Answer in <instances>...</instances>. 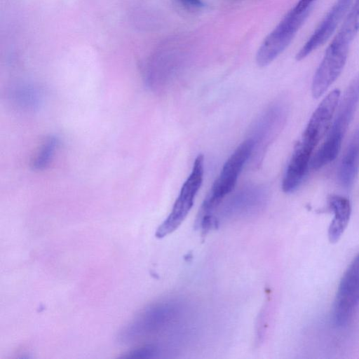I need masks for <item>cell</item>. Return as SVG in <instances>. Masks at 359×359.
I'll return each instance as SVG.
<instances>
[{
  "instance_id": "1",
  "label": "cell",
  "mask_w": 359,
  "mask_h": 359,
  "mask_svg": "<svg viewBox=\"0 0 359 359\" xmlns=\"http://www.w3.org/2000/svg\"><path fill=\"white\" fill-rule=\"evenodd\" d=\"M359 103V73L346 88L339 101L336 115L320 147L313 155L310 167L318 170L333 161L337 156L346 132Z\"/></svg>"
},
{
  "instance_id": "2",
  "label": "cell",
  "mask_w": 359,
  "mask_h": 359,
  "mask_svg": "<svg viewBox=\"0 0 359 359\" xmlns=\"http://www.w3.org/2000/svg\"><path fill=\"white\" fill-rule=\"evenodd\" d=\"M253 148V140L249 137L237 147L224 164L201 205L198 217L213 215L222 199L233 190L244 165L252 156Z\"/></svg>"
},
{
  "instance_id": "3",
  "label": "cell",
  "mask_w": 359,
  "mask_h": 359,
  "mask_svg": "<svg viewBox=\"0 0 359 359\" xmlns=\"http://www.w3.org/2000/svg\"><path fill=\"white\" fill-rule=\"evenodd\" d=\"M204 174V157L198 155L190 175L184 182L172 209L156 232L157 238H163L175 231L191 210L194 198L202 184Z\"/></svg>"
},
{
  "instance_id": "4",
  "label": "cell",
  "mask_w": 359,
  "mask_h": 359,
  "mask_svg": "<svg viewBox=\"0 0 359 359\" xmlns=\"http://www.w3.org/2000/svg\"><path fill=\"white\" fill-rule=\"evenodd\" d=\"M310 11L299 12L293 7L287 13L259 48L256 60L259 67L270 64L287 48L307 18Z\"/></svg>"
},
{
  "instance_id": "5",
  "label": "cell",
  "mask_w": 359,
  "mask_h": 359,
  "mask_svg": "<svg viewBox=\"0 0 359 359\" xmlns=\"http://www.w3.org/2000/svg\"><path fill=\"white\" fill-rule=\"evenodd\" d=\"M359 304V253L344 273L334 299L332 319L338 327L347 325Z\"/></svg>"
},
{
  "instance_id": "6",
  "label": "cell",
  "mask_w": 359,
  "mask_h": 359,
  "mask_svg": "<svg viewBox=\"0 0 359 359\" xmlns=\"http://www.w3.org/2000/svg\"><path fill=\"white\" fill-rule=\"evenodd\" d=\"M339 97V90L334 89L323 99L311 115L297 147L313 155L320 141L329 131Z\"/></svg>"
},
{
  "instance_id": "7",
  "label": "cell",
  "mask_w": 359,
  "mask_h": 359,
  "mask_svg": "<svg viewBox=\"0 0 359 359\" xmlns=\"http://www.w3.org/2000/svg\"><path fill=\"white\" fill-rule=\"evenodd\" d=\"M178 312V306L172 302H165L146 309L122 332V341H129L154 333L165 326Z\"/></svg>"
},
{
  "instance_id": "8",
  "label": "cell",
  "mask_w": 359,
  "mask_h": 359,
  "mask_svg": "<svg viewBox=\"0 0 359 359\" xmlns=\"http://www.w3.org/2000/svg\"><path fill=\"white\" fill-rule=\"evenodd\" d=\"M288 109L284 102L273 104L257 118L249 138L254 142L252 156L256 153L257 158L281 132L287 117Z\"/></svg>"
},
{
  "instance_id": "9",
  "label": "cell",
  "mask_w": 359,
  "mask_h": 359,
  "mask_svg": "<svg viewBox=\"0 0 359 359\" xmlns=\"http://www.w3.org/2000/svg\"><path fill=\"white\" fill-rule=\"evenodd\" d=\"M350 46L331 41L313 76L311 93L321 97L341 74L348 58Z\"/></svg>"
},
{
  "instance_id": "10",
  "label": "cell",
  "mask_w": 359,
  "mask_h": 359,
  "mask_svg": "<svg viewBox=\"0 0 359 359\" xmlns=\"http://www.w3.org/2000/svg\"><path fill=\"white\" fill-rule=\"evenodd\" d=\"M267 192L260 186H248L236 193L224 205L221 215L226 218L249 217L266 205Z\"/></svg>"
},
{
  "instance_id": "11",
  "label": "cell",
  "mask_w": 359,
  "mask_h": 359,
  "mask_svg": "<svg viewBox=\"0 0 359 359\" xmlns=\"http://www.w3.org/2000/svg\"><path fill=\"white\" fill-rule=\"evenodd\" d=\"M352 1L353 0H337L311 37L297 53V60L304 59L330 38L339 24L345 18Z\"/></svg>"
},
{
  "instance_id": "12",
  "label": "cell",
  "mask_w": 359,
  "mask_h": 359,
  "mask_svg": "<svg viewBox=\"0 0 359 359\" xmlns=\"http://www.w3.org/2000/svg\"><path fill=\"white\" fill-rule=\"evenodd\" d=\"M359 172V126L351 137L338 169V180L344 189H350Z\"/></svg>"
},
{
  "instance_id": "13",
  "label": "cell",
  "mask_w": 359,
  "mask_h": 359,
  "mask_svg": "<svg viewBox=\"0 0 359 359\" xmlns=\"http://www.w3.org/2000/svg\"><path fill=\"white\" fill-rule=\"evenodd\" d=\"M328 205L334 214L328 229V238L331 243H336L348 224L351 206L347 198L339 195L331 196L328 199Z\"/></svg>"
},
{
  "instance_id": "14",
  "label": "cell",
  "mask_w": 359,
  "mask_h": 359,
  "mask_svg": "<svg viewBox=\"0 0 359 359\" xmlns=\"http://www.w3.org/2000/svg\"><path fill=\"white\" fill-rule=\"evenodd\" d=\"M359 32V0H355L332 41L351 46Z\"/></svg>"
},
{
  "instance_id": "15",
  "label": "cell",
  "mask_w": 359,
  "mask_h": 359,
  "mask_svg": "<svg viewBox=\"0 0 359 359\" xmlns=\"http://www.w3.org/2000/svg\"><path fill=\"white\" fill-rule=\"evenodd\" d=\"M58 144L57 137L55 136L48 137L33 160V168L39 170L46 169L50 163Z\"/></svg>"
},
{
  "instance_id": "16",
  "label": "cell",
  "mask_w": 359,
  "mask_h": 359,
  "mask_svg": "<svg viewBox=\"0 0 359 359\" xmlns=\"http://www.w3.org/2000/svg\"><path fill=\"white\" fill-rule=\"evenodd\" d=\"M13 97L18 104L25 107H34L39 98L38 91L28 86L15 90Z\"/></svg>"
},
{
  "instance_id": "17",
  "label": "cell",
  "mask_w": 359,
  "mask_h": 359,
  "mask_svg": "<svg viewBox=\"0 0 359 359\" xmlns=\"http://www.w3.org/2000/svg\"><path fill=\"white\" fill-rule=\"evenodd\" d=\"M158 352V347L156 345L148 344L141 348H137L123 357L130 358H150L155 357Z\"/></svg>"
},
{
  "instance_id": "18",
  "label": "cell",
  "mask_w": 359,
  "mask_h": 359,
  "mask_svg": "<svg viewBox=\"0 0 359 359\" xmlns=\"http://www.w3.org/2000/svg\"><path fill=\"white\" fill-rule=\"evenodd\" d=\"M315 0H299L294 8L298 11H304L311 8L312 3Z\"/></svg>"
},
{
  "instance_id": "19",
  "label": "cell",
  "mask_w": 359,
  "mask_h": 359,
  "mask_svg": "<svg viewBox=\"0 0 359 359\" xmlns=\"http://www.w3.org/2000/svg\"><path fill=\"white\" fill-rule=\"evenodd\" d=\"M184 4L192 7H201L203 6L201 0H180Z\"/></svg>"
}]
</instances>
